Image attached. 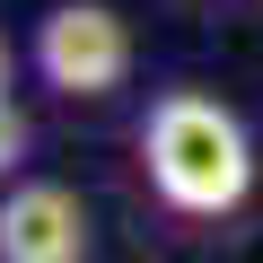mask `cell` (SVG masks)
Returning a JSON list of instances; mask_svg holds the SVG:
<instances>
[{
  "instance_id": "4",
  "label": "cell",
  "mask_w": 263,
  "mask_h": 263,
  "mask_svg": "<svg viewBox=\"0 0 263 263\" xmlns=\"http://www.w3.org/2000/svg\"><path fill=\"white\" fill-rule=\"evenodd\" d=\"M27 149H35V132H27V114L0 97V184H18V167H27Z\"/></svg>"
},
{
  "instance_id": "2",
  "label": "cell",
  "mask_w": 263,
  "mask_h": 263,
  "mask_svg": "<svg viewBox=\"0 0 263 263\" xmlns=\"http://www.w3.org/2000/svg\"><path fill=\"white\" fill-rule=\"evenodd\" d=\"M35 79L70 105H97L132 79V27L114 0H53V9L35 18V44H27Z\"/></svg>"
},
{
  "instance_id": "5",
  "label": "cell",
  "mask_w": 263,
  "mask_h": 263,
  "mask_svg": "<svg viewBox=\"0 0 263 263\" xmlns=\"http://www.w3.org/2000/svg\"><path fill=\"white\" fill-rule=\"evenodd\" d=\"M0 97H9V44H0Z\"/></svg>"
},
{
  "instance_id": "1",
  "label": "cell",
  "mask_w": 263,
  "mask_h": 263,
  "mask_svg": "<svg viewBox=\"0 0 263 263\" xmlns=\"http://www.w3.org/2000/svg\"><path fill=\"white\" fill-rule=\"evenodd\" d=\"M141 176L176 219H228L254 193V141L219 97L167 88L141 123Z\"/></svg>"
},
{
  "instance_id": "3",
  "label": "cell",
  "mask_w": 263,
  "mask_h": 263,
  "mask_svg": "<svg viewBox=\"0 0 263 263\" xmlns=\"http://www.w3.org/2000/svg\"><path fill=\"white\" fill-rule=\"evenodd\" d=\"M88 246L97 228L70 184H44V176L0 184V263H88Z\"/></svg>"
}]
</instances>
